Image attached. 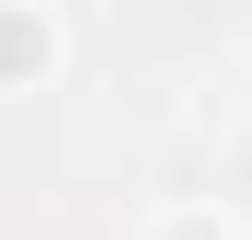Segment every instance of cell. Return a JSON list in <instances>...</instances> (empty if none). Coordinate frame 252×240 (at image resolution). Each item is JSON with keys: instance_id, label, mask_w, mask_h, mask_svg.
<instances>
[{"instance_id": "1", "label": "cell", "mask_w": 252, "mask_h": 240, "mask_svg": "<svg viewBox=\"0 0 252 240\" xmlns=\"http://www.w3.org/2000/svg\"><path fill=\"white\" fill-rule=\"evenodd\" d=\"M80 57V23H69V0H0V103H34V92H58Z\"/></svg>"}, {"instance_id": "2", "label": "cell", "mask_w": 252, "mask_h": 240, "mask_svg": "<svg viewBox=\"0 0 252 240\" xmlns=\"http://www.w3.org/2000/svg\"><path fill=\"white\" fill-rule=\"evenodd\" d=\"M138 240H252V217H241V206H218V194H184V206H160Z\"/></svg>"}]
</instances>
